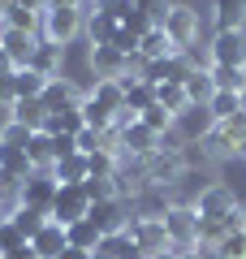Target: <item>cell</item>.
I'll use <instances>...</instances> for the list:
<instances>
[{"label": "cell", "instance_id": "obj_53", "mask_svg": "<svg viewBox=\"0 0 246 259\" xmlns=\"http://www.w3.org/2000/svg\"><path fill=\"white\" fill-rule=\"evenodd\" d=\"M177 259H212V255L203 246H186V250H177Z\"/></svg>", "mask_w": 246, "mask_h": 259}, {"label": "cell", "instance_id": "obj_34", "mask_svg": "<svg viewBox=\"0 0 246 259\" xmlns=\"http://www.w3.org/2000/svg\"><path fill=\"white\" fill-rule=\"evenodd\" d=\"M5 26H13V30H26V35H35L39 26H44V13H35V9H26V5H9L5 9Z\"/></svg>", "mask_w": 246, "mask_h": 259}, {"label": "cell", "instance_id": "obj_8", "mask_svg": "<svg viewBox=\"0 0 246 259\" xmlns=\"http://www.w3.org/2000/svg\"><path fill=\"white\" fill-rule=\"evenodd\" d=\"M56 190H61V182H56L52 173H30L26 182H22V207H35V212H48V216H52Z\"/></svg>", "mask_w": 246, "mask_h": 259}, {"label": "cell", "instance_id": "obj_3", "mask_svg": "<svg viewBox=\"0 0 246 259\" xmlns=\"http://www.w3.org/2000/svg\"><path fill=\"white\" fill-rule=\"evenodd\" d=\"M164 229H169L173 250L199 246V212L194 207H164Z\"/></svg>", "mask_w": 246, "mask_h": 259}, {"label": "cell", "instance_id": "obj_60", "mask_svg": "<svg viewBox=\"0 0 246 259\" xmlns=\"http://www.w3.org/2000/svg\"><path fill=\"white\" fill-rule=\"evenodd\" d=\"M95 5H112V0H95Z\"/></svg>", "mask_w": 246, "mask_h": 259}, {"label": "cell", "instance_id": "obj_40", "mask_svg": "<svg viewBox=\"0 0 246 259\" xmlns=\"http://www.w3.org/2000/svg\"><path fill=\"white\" fill-rule=\"evenodd\" d=\"M30 139H35V130L18 125V121H9V125L0 130V143H5V147H30Z\"/></svg>", "mask_w": 246, "mask_h": 259}, {"label": "cell", "instance_id": "obj_17", "mask_svg": "<svg viewBox=\"0 0 246 259\" xmlns=\"http://www.w3.org/2000/svg\"><path fill=\"white\" fill-rule=\"evenodd\" d=\"M39 100L48 104V112H65V108H78L82 95H78V87H73L69 78H48V87H44Z\"/></svg>", "mask_w": 246, "mask_h": 259}, {"label": "cell", "instance_id": "obj_35", "mask_svg": "<svg viewBox=\"0 0 246 259\" xmlns=\"http://www.w3.org/2000/svg\"><path fill=\"white\" fill-rule=\"evenodd\" d=\"M100 250H104L108 259H147L143 250L134 246V238H130V233H108V238L100 242Z\"/></svg>", "mask_w": 246, "mask_h": 259}, {"label": "cell", "instance_id": "obj_32", "mask_svg": "<svg viewBox=\"0 0 246 259\" xmlns=\"http://www.w3.org/2000/svg\"><path fill=\"white\" fill-rule=\"evenodd\" d=\"M82 130H87V121H82V108H65V112H52L44 125V134H73L78 139Z\"/></svg>", "mask_w": 246, "mask_h": 259}, {"label": "cell", "instance_id": "obj_1", "mask_svg": "<svg viewBox=\"0 0 246 259\" xmlns=\"http://www.w3.org/2000/svg\"><path fill=\"white\" fill-rule=\"evenodd\" d=\"M87 30V18H82L78 5H48L44 9V39L48 44H73V39Z\"/></svg>", "mask_w": 246, "mask_h": 259}, {"label": "cell", "instance_id": "obj_59", "mask_svg": "<svg viewBox=\"0 0 246 259\" xmlns=\"http://www.w3.org/2000/svg\"><path fill=\"white\" fill-rule=\"evenodd\" d=\"M242 112H246V91H242Z\"/></svg>", "mask_w": 246, "mask_h": 259}, {"label": "cell", "instance_id": "obj_45", "mask_svg": "<svg viewBox=\"0 0 246 259\" xmlns=\"http://www.w3.org/2000/svg\"><path fill=\"white\" fill-rule=\"evenodd\" d=\"M87 160H91V177H112V168H117V156L112 151H95Z\"/></svg>", "mask_w": 246, "mask_h": 259}, {"label": "cell", "instance_id": "obj_62", "mask_svg": "<svg viewBox=\"0 0 246 259\" xmlns=\"http://www.w3.org/2000/svg\"><path fill=\"white\" fill-rule=\"evenodd\" d=\"M242 69H246V65H242Z\"/></svg>", "mask_w": 246, "mask_h": 259}, {"label": "cell", "instance_id": "obj_30", "mask_svg": "<svg viewBox=\"0 0 246 259\" xmlns=\"http://www.w3.org/2000/svg\"><path fill=\"white\" fill-rule=\"evenodd\" d=\"M91 100L104 104V108H112V112H121V108H126V87H121L117 78H95Z\"/></svg>", "mask_w": 246, "mask_h": 259}, {"label": "cell", "instance_id": "obj_47", "mask_svg": "<svg viewBox=\"0 0 246 259\" xmlns=\"http://www.w3.org/2000/svg\"><path fill=\"white\" fill-rule=\"evenodd\" d=\"M112 48H117V52H126V56H138V35H130V30L121 26L117 39H112Z\"/></svg>", "mask_w": 246, "mask_h": 259}, {"label": "cell", "instance_id": "obj_46", "mask_svg": "<svg viewBox=\"0 0 246 259\" xmlns=\"http://www.w3.org/2000/svg\"><path fill=\"white\" fill-rule=\"evenodd\" d=\"M220 130H225L229 139H233V147L246 139V112H237V117H229V121H220Z\"/></svg>", "mask_w": 246, "mask_h": 259}, {"label": "cell", "instance_id": "obj_15", "mask_svg": "<svg viewBox=\"0 0 246 259\" xmlns=\"http://www.w3.org/2000/svg\"><path fill=\"white\" fill-rule=\"evenodd\" d=\"M95 221V229L108 238V233H126V225H130V216H126V207H121V199H104V203H91V212H87Z\"/></svg>", "mask_w": 246, "mask_h": 259}, {"label": "cell", "instance_id": "obj_29", "mask_svg": "<svg viewBox=\"0 0 246 259\" xmlns=\"http://www.w3.org/2000/svg\"><path fill=\"white\" fill-rule=\"evenodd\" d=\"M155 104H160L164 112H169V117H182L186 108H190V100H186V87L182 82H164V87H155Z\"/></svg>", "mask_w": 246, "mask_h": 259}, {"label": "cell", "instance_id": "obj_41", "mask_svg": "<svg viewBox=\"0 0 246 259\" xmlns=\"http://www.w3.org/2000/svg\"><path fill=\"white\" fill-rule=\"evenodd\" d=\"M82 190H87V199H91V203L117 199V190H112V182H108V177H87V182H82Z\"/></svg>", "mask_w": 246, "mask_h": 259}, {"label": "cell", "instance_id": "obj_61", "mask_svg": "<svg viewBox=\"0 0 246 259\" xmlns=\"http://www.w3.org/2000/svg\"><path fill=\"white\" fill-rule=\"evenodd\" d=\"M0 30H5V13H0Z\"/></svg>", "mask_w": 246, "mask_h": 259}, {"label": "cell", "instance_id": "obj_58", "mask_svg": "<svg viewBox=\"0 0 246 259\" xmlns=\"http://www.w3.org/2000/svg\"><path fill=\"white\" fill-rule=\"evenodd\" d=\"M155 259H177V250H169V255H155Z\"/></svg>", "mask_w": 246, "mask_h": 259}, {"label": "cell", "instance_id": "obj_14", "mask_svg": "<svg viewBox=\"0 0 246 259\" xmlns=\"http://www.w3.org/2000/svg\"><path fill=\"white\" fill-rule=\"evenodd\" d=\"M0 48L9 52V61L18 65V69H30V56H35L39 39H35V35H26V30H13V26H5V30H0Z\"/></svg>", "mask_w": 246, "mask_h": 259}, {"label": "cell", "instance_id": "obj_2", "mask_svg": "<svg viewBox=\"0 0 246 259\" xmlns=\"http://www.w3.org/2000/svg\"><path fill=\"white\" fill-rule=\"evenodd\" d=\"M126 233L134 238V246L143 250L147 259L169 255V250H173V242H169V229H164V216H134V221L126 225Z\"/></svg>", "mask_w": 246, "mask_h": 259}, {"label": "cell", "instance_id": "obj_33", "mask_svg": "<svg viewBox=\"0 0 246 259\" xmlns=\"http://www.w3.org/2000/svg\"><path fill=\"white\" fill-rule=\"evenodd\" d=\"M186 100L190 104H212V95H216V82H212L208 69H190V78H186Z\"/></svg>", "mask_w": 246, "mask_h": 259}, {"label": "cell", "instance_id": "obj_5", "mask_svg": "<svg viewBox=\"0 0 246 259\" xmlns=\"http://www.w3.org/2000/svg\"><path fill=\"white\" fill-rule=\"evenodd\" d=\"M164 35L173 39L177 52H190L194 39H199V13L186 9V5H173V9H169V18H164Z\"/></svg>", "mask_w": 246, "mask_h": 259}, {"label": "cell", "instance_id": "obj_10", "mask_svg": "<svg viewBox=\"0 0 246 259\" xmlns=\"http://www.w3.org/2000/svg\"><path fill=\"white\" fill-rule=\"evenodd\" d=\"M87 212H91V199H87L82 186H61V190H56V203H52V221L56 225H73Z\"/></svg>", "mask_w": 246, "mask_h": 259}, {"label": "cell", "instance_id": "obj_25", "mask_svg": "<svg viewBox=\"0 0 246 259\" xmlns=\"http://www.w3.org/2000/svg\"><path fill=\"white\" fill-rule=\"evenodd\" d=\"M48 117H52V112H48L44 100H18V104H13V121L26 125V130H35V134L48 125Z\"/></svg>", "mask_w": 246, "mask_h": 259}, {"label": "cell", "instance_id": "obj_24", "mask_svg": "<svg viewBox=\"0 0 246 259\" xmlns=\"http://www.w3.org/2000/svg\"><path fill=\"white\" fill-rule=\"evenodd\" d=\"M212 18H216V30H242L246 26V0H216Z\"/></svg>", "mask_w": 246, "mask_h": 259}, {"label": "cell", "instance_id": "obj_9", "mask_svg": "<svg viewBox=\"0 0 246 259\" xmlns=\"http://www.w3.org/2000/svg\"><path fill=\"white\" fill-rule=\"evenodd\" d=\"M212 65L242 69L246 65V30H216V39H212Z\"/></svg>", "mask_w": 246, "mask_h": 259}, {"label": "cell", "instance_id": "obj_13", "mask_svg": "<svg viewBox=\"0 0 246 259\" xmlns=\"http://www.w3.org/2000/svg\"><path fill=\"white\" fill-rule=\"evenodd\" d=\"M233 207H237V199H233L229 186H208V190L199 194L194 212H199V221H220V216H229Z\"/></svg>", "mask_w": 246, "mask_h": 259}, {"label": "cell", "instance_id": "obj_21", "mask_svg": "<svg viewBox=\"0 0 246 259\" xmlns=\"http://www.w3.org/2000/svg\"><path fill=\"white\" fill-rule=\"evenodd\" d=\"M65 238H69V246L73 250H100V242H104V233L95 229V221L91 216H82V221H73V225H65Z\"/></svg>", "mask_w": 246, "mask_h": 259}, {"label": "cell", "instance_id": "obj_43", "mask_svg": "<svg viewBox=\"0 0 246 259\" xmlns=\"http://www.w3.org/2000/svg\"><path fill=\"white\" fill-rule=\"evenodd\" d=\"M203 147H208V156H216V160H220V156H229V151H237V147H233V139H229L220 125L212 130L208 139H203Z\"/></svg>", "mask_w": 246, "mask_h": 259}, {"label": "cell", "instance_id": "obj_4", "mask_svg": "<svg viewBox=\"0 0 246 259\" xmlns=\"http://www.w3.org/2000/svg\"><path fill=\"white\" fill-rule=\"evenodd\" d=\"M112 190L117 199H134V194L147 190V160H134V156H117V168H112Z\"/></svg>", "mask_w": 246, "mask_h": 259}, {"label": "cell", "instance_id": "obj_51", "mask_svg": "<svg viewBox=\"0 0 246 259\" xmlns=\"http://www.w3.org/2000/svg\"><path fill=\"white\" fill-rule=\"evenodd\" d=\"M18 74V65L9 61V52H5V48H0V78H13Z\"/></svg>", "mask_w": 246, "mask_h": 259}, {"label": "cell", "instance_id": "obj_20", "mask_svg": "<svg viewBox=\"0 0 246 259\" xmlns=\"http://www.w3.org/2000/svg\"><path fill=\"white\" fill-rule=\"evenodd\" d=\"M117 30H121V22L112 18L108 9H91V18H87V39H91V48L112 44V39H117Z\"/></svg>", "mask_w": 246, "mask_h": 259}, {"label": "cell", "instance_id": "obj_27", "mask_svg": "<svg viewBox=\"0 0 246 259\" xmlns=\"http://www.w3.org/2000/svg\"><path fill=\"white\" fill-rule=\"evenodd\" d=\"M26 156H30V164H35V173H52V164H56V143H52V134L39 130L35 139H30Z\"/></svg>", "mask_w": 246, "mask_h": 259}, {"label": "cell", "instance_id": "obj_55", "mask_svg": "<svg viewBox=\"0 0 246 259\" xmlns=\"http://www.w3.org/2000/svg\"><path fill=\"white\" fill-rule=\"evenodd\" d=\"M61 259H91V255H87V250H73V246H69V250H61Z\"/></svg>", "mask_w": 246, "mask_h": 259}, {"label": "cell", "instance_id": "obj_36", "mask_svg": "<svg viewBox=\"0 0 246 259\" xmlns=\"http://www.w3.org/2000/svg\"><path fill=\"white\" fill-rule=\"evenodd\" d=\"M212 259H246V229L237 233H225V238L216 242V246H203Z\"/></svg>", "mask_w": 246, "mask_h": 259}, {"label": "cell", "instance_id": "obj_57", "mask_svg": "<svg viewBox=\"0 0 246 259\" xmlns=\"http://www.w3.org/2000/svg\"><path fill=\"white\" fill-rule=\"evenodd\" d=\"M237 156H246V139H242V143H237Z\"/></svg>", "mask_w": 246, "mask_h": 259}, {"label": "cell", "instance_id": "obj_31", "mask_svg": "<svg viewBox=\"0 0 246 259\" xmlns=\"http://www.w3.org/2000/svg\"><path fill=\"white\" fill-rule=\"evenodd\" d=\"M44 87H48L44 74H35V69H18V74H13V104H18V100H39Z\"/></svg>", "mask_w": 246, "mask_h": 259}, {"label": "cell", "instance_id": "obj_19", "mask_svg": "<svg viewBox=\"0 0 246 259\" xmlns=\"http://www.w3.org/2000/svg\"><path fill=\"white\" fill-rule=\"evenodd\" d=\"M52 177L61 186H82L87 177H91V160L82 156V151H73V156H65V160H56V164H52Z\"/></svg>", "mask_w": 246, "mask_h": 259}, {"label": "cell", "instance_id": "obj_22", "mask_svg": "<svg viewBox=\"0 0 246 259\" xmlns=\"http://www.w3.org/2000/svg\"><path fill=\"white\" fill-rule=\"evenodd\" d=\"M61 56H65L61 44H48V39H39L35 56H30V69H35V74H44V78H61Z\"/></svg>", "mask_w": 246, "mask_h": 259}, {"label": "cell", "instance_id": "obj_28", "mask_svg": "<svg viewBox=\"0 0 246 259\" xmlns=\"http://www.w3.org/2000/svg\"><path fill=\"white\" fill-rule=\"evenodd\" d=\"M82 121H87V130H95V134H104V130H112L117 125V112L112 108H104V104H95L91 95H82Z\"/></svg>", "mask_w": 246, "mask_h": 259}, {"label": "cell", "instance_id": "obj_48", "mask_svg": "<svg viewBox=\"0 0 246 259\" xmlns=\"http://www.w3.org/2000/svg\"><path fill=\"white\" fill-rule=\"evenodd\" d=\"M78 151H82V156L104 151V147H100V134H95V130H82V134H78Z\"/></svg>", "mask_w": 246, "mask_h": 259}, {"label": "cell", "instance_id": "obj_56", "mask_svg": "<svg viewBox=\"0 0 246 259\" xmlns=\"http://www.w3.org/2000/svg\"><path fill=\"white\" fill-rule=\"evenodd\" d=\"M9 5H18V0H0V13H5V9H9Z\"/></svg>", "mask_w": 246, "mask_h": 259}, {"label": "cell", "instance_id": "obj_50", "mask_svg": "<svg viewBox=\"0 0 246 259\" xmlns=\"http://www.w3.org/2000/svg\"><path fill=\"white\" fill-rule=\"evenodd\" d=\"M220 225H225V233H237V229H246V207H233L229 216H220Z\"/></svg>", "mask_w": 246, "mask_h": 259}, {"label": "cell", "instance_id": "obj_44", "mask_svg": "<svg viewBox=\"0 0 246 259\" xmlns=\"http://www.w3.org/2000/svg\"><path fill=\"white\" fill-rule=\"evenodd\" d=\"M18 246H26V238H22L18 229H13V221H0V259L13 255Z\"/></svg>", "mask_w": 246, "mask_h": 259}, {"label": "cell", "instance_id": "obj_54", "mask_svg": "<svg viewBox=\"0 0 246 259\" xmlns=\"http://www.w3.org/2000/svg\"><path fill=\"white\" fill-rule=\"evenodd\" d=\"M5 259H39V255H35V246H30V242H26V246H18V250H13V255H5Z\"/></svg>", "mask_w": 246, "mask_h": 259}, {"label": "cell", "instance_id": "obj_52", "mask_svg": "<svg viewBox=\"0 0 246 259\" xmlns=\"http://www.w3.org/2000/svg\"><path fill=\"white\" fill-rule=\"evenodd\" d=\"M0 104L13 108V78H0Z\"/></svg>", "mask_w": 246, "mask_h": 259}, {"label": "cell", "instance_id": "obj_7", "mask_svg": "<svg viewBox=\"0 0 246 259\" xmlns=\"http://www.w3.org/2000/svg\"><path fill=\"white\" fill-rule=\"evenodd\" d=\"M186 173V160L182 151H155V156H147V186H155V190H164V186H177Z\"/></svg>", "mask_w": 246, "mask_h": 259}, {"label": "cell", "instance_id": "obj_26", "mask_svg": "<svg viewBox=\"0 0 246 259\" xmlns=\"http://www.w3.org/2000/svg\"><path fill=\"white\" fill-rule=\"evenodd\" d=\"M0 173H9V177H18V182H26V177L35 173L26 147H5V143H0Z\"/></svg>", "mask_w": 246, "mask_h": 259}, {"label": "cell", "instance_id": "obj_12", "mask_svg": "<svg viewBox=\"0 0 246 259\" xmlns=\"http://www.w3.org/2000/svg\"><path fill=\"white\" fill-rule=\"evenodd\" d=\"M160 151V134L155 130H147L143 121H134V125L121 130V156H134V160H147Z\"/></svg>", "mask_w": 246, "mask_h": 259}, {"label": "cell", "instance_id": "obj_16", "mask_svg": "<svg viewBox=\"0 0 246 259\" xmlns=\"http://www.w3.org/2000/svg\"><path fill=\"white\" fill-rule=\"evenodd\" d=\"M91 69H95V78H126L130 74V56L117 52L112 44L91 48Z\"/></svg>", "mask_w": 246, "mask_h": 259}, {"label": "cell", "instance_id": "obj_39", "mask_svg": "<svg viewBox=\"0 0 246 259\" xmlns=\"http://www.w3.org/2000/svg\"><path fill=\"white\" fill-rule=\"evenodd\" d=\"M212 82H216V91H246V69H229V65H212L208 69Z\"/></svg>", "mask_w": 246, "mask_h": 259}, {"label": "cell", "instance_id": "obj_11", "mask_svg": "<svg viewBox=\"0 0 246 259\" xmlns=\"http://www.w3.org/2000/svg\"><path fill=\"white\" fill-rule=\"evenodd\" d=\"M173 130L182 134L186 143H203V139L212 134V130H216V117L208 112V104H190V108H186L182 117L173 121Z\"/></svg>", "mask_w": 246, "mask_h": 259}, {"label": "cell", "instance_id": "obj_37", "mask_svg": "<svg viewBox=\"0 0 246 259\" xmlns=\"http://www.w3.org/2000/svg\"><path fill=\"white\" fill-rule=\"evenodd\" d=\"M9 221H13V229H18L26 242H35V233L44 229V225L52 221V216H48V212H35V207H22V212H13Z\"/></svg>", "mask_w": 246, "mask_h": 259}, {"label": "cell", "instance_id": "obj_49", "mask_svg": "<svg viewBox=\"0 0 246 259\" xmlns=\"http://www.w3.org/2000/svg\"><path fill=\"white\" fill-rule=\"evenodd\" d=\"M100 9H108V13H112V18H117V22H126L130 13L138 9V0H112V5H100Z\"/></svg>", "mask_w": 246, "mask_h": 259}, {"label": "cell", "instance_id": "obj_23", "mask_svg": "<svg viewBox=\"0 0 246 259\" xmlns=\"http://www.w3.org/2000/svg\"><path fill=\"white\" fill-rule=\"evenodd\" d=\"M177 48H173V39L164 35V26H151L143 39H138V56L143 61H164V56H173Z\"/></svg>", "mask_w": 246, "mask_h": 259}, {"label": "cell", "instance_id": "obj_42", "mask_svg": "<svg viewBox=\"0 0 246 259\" xmlns=\"http://www.w3.org/2000/svg\"><path fill=\"white\" fill-rule=\"evenodd\" d=\"M138 121H143L147 130H155V134H169V130H173V117H169V112H164L160 104H151V108H147Z\"/></svg>", "mask_w": 246, "mask_h": 259}, {"label": "cell", "instance_id": "obj_38", "mask_svg": "<svg viewBox=\"0 0 246 259\" xmlns=\"http://www.w3.org/2000/svg\"><path fill=\"white\" fill-rule=\"evenodd\" d=\"M208 112L216 117V125H220V121H229V117L242 112V95H237V91H216V95H212V104H208Z\"/></svg>", "mask_w": 246, "mask_h": 259}, {"label": "cell", "instance_id": "obj_6", "mask_svg": "<svg viewBox=\"0 0 246 259\" xmlns=\"http://www.w3.org/2000/svg\"><path fill=\"white\" fill-rule=\"evenodd\" d=\"M190 56H182V52H173V56H164V61H147L143 65V82L147 87H164V82H186V78H190Z\"/></svg>", "mask_w": 246, "mask_h": 259}, {"label": "cell", "instance_id": "obj_18", "mask_svg": "<svg viewBox=\"0 0 246 259\" xmlns=\"http://www.w3.org/2000/svg\"><path fill=\"white\" fill-rule=\"evenodd\" d=\"M35 255L39 259H61V250H69V238H65V225H56V221H48L44 229L35 233Z\"/></svg>", "mask_w": 246, "mask_h": 259}]
</instances>
